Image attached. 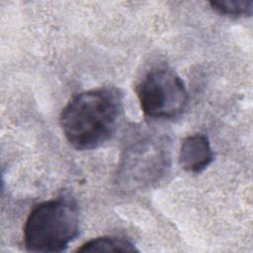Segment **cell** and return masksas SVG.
<instances>
[{"instance_id":"cell-1","label":"cell","mask_w":253,"mask_h":253,"mask_svg":"<svg viewBox=\"0 0 253 253\" xmlns=\"http://www.w3.org/2000/svg\"><path fill=\"white\" fill-rule=\"evenodd\" d=\"M123 114V95L114 87L81 92L69 100L60 114L67 141L77 150H91L107 142Z\"/></svg>"},{"instance_id":"cell-2","label":"cell","mask_w":253,"mask_h":253,"mask_svg":"<svg viewBox=\"0 0 253 253\" xmlns=\"http://www.w3.org/2000/svg\"><path fill=\"white\" fill-rule=\"evenodd\" d=\"M79 233L78 209L70 197L38 204L24 225V244L30 252L64 251Z\"/></svg>"},{"instance_id":"cell-3","label":"cell","mask_w":253,"mask_h":253,"mask_svg":"<svg viewBox=\"0 0 253 253\" xmlns=\"http://www.w3.org/2000/svg\"><path fill=\"white\" fill-rule=\"evenodd\" d=\"M140 108L152 119H172L181 115L189 101L184 81L173 70L158 67L149 71L136 88Z\"/></svg>"},{"instance_id":"cell-4","label":"cell","mask_w":253,"mask_h":253,"mask_svg":"<svg viewBox=\"0 0 253 253\" xmlns=\"http://www.w3.org/2000/svg\"><path fill=\"white\" fill-rule=\"evenodd\" d=\"M167 141L144 138L126 150L120 174L131 187L149 186L159 181L169 167Z\"/></svg>"},{"instance_id":"cell-5","label":"cell","mask_w":253,"mask_h":253,"mask_svg":"<svg viewBox=\"0 0 253 253\" xmlns=\"http://www.w3.org/2000/svg\"><path fill=\"white\" fill-rule=\"evenodd\" d=\"M213 160V152L209 138L202 133L187 136L181 145L179 161L188 172L201 173Z\"/></svg>"},{"instance_id":"cell-6","label":"cell","mask_w":253,"mask_h":253,"mask_svg":"<svg viewBox=\"0 0 253 253\" xmlns=\"http://www.w3.org/2000/svg\"><path fill=\"white\" fill-rule=\"evenodd\" d=\"M78 252H137L136 247L127 239L118 236H101L84 243Z\"/></svg>"},{"instance_id":"cell-7","label":"cell","mask_w":253,"mask_h":253,"mask_svg":"<svg viewBox=\"0 0 253 253\" xmlns=\"http://www.w3.org/2000/svg\"><path fill=\"white\" fill-rule=\"evenodd\" d=\"M211 7L219 14L227 16H248L252 15V0H219L211 1Z\"/></svg>"}]
</instances>
